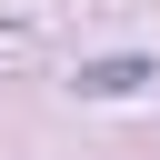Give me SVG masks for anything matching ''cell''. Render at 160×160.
I'll return each instance as SVG.
<instances>
[{
  "instance_id": "6da1fadb",
  "label": "cell",
  "mask_w": 160,
  "mask_h": 160,
  "mask_svg": "<svg viewBox=\"0 0 160 160\" xmlns=\"http://www.w3.org/2000/svg\"><path fill=\"white\" fill-rule=\"evenodd\" d=\"M140 80H150V60H90V70H80V90H100V100H110V90H140Z\"/></svg>"
}]
</instances>
